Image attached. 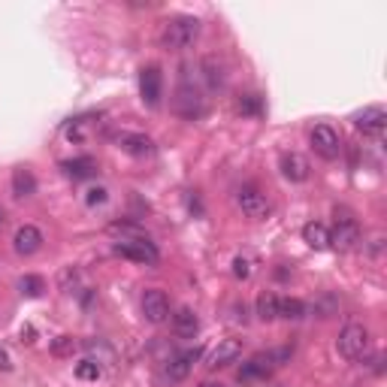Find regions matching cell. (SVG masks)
Masks as SVG:
<instances>
[{
    "instance_id": "cell-21",
    "label": "cell",
    "mask_w": 387,
    "mask_h": 387,
    "mask_svg": "<svg viewBox=\"0 0 387 387\" xmlns=\"http://www.w3.org/2000/svg\"><path fill=\"white\" fill-rule=\"evenodd\" d=\"M64 172L67 176H73V179H91L97 172V164L91 158H76V160H64Z\"/></svg>"
},
{
    "instance_id": "cell-30",
    "label": "cell",
    "mask_w": 387,
    "mask_h": 387,
    "mask_svg": "<svg viewBox=\"0 0 387 387\" xmlns=\"http://www.w3.org/2000/svg\"><path fill=\"white\" fill-rule=\"evenodd\" d=\"M0 369H13V360H9V354H6V348H0Z\"/></svg>"
},
{
    "instance_id": "cell-1",
    "label": "cell",
    "mask_w": 387,
    "mask_h": 387,
    "mask_svg": "<svg viewBox=\"0 0 387 387\" xmlns=\"http://www.w3.org/2000/svg\"><path fill=\"white\" fill-rule=\"evenodd\" d=\"M197 37H200V18H194V15L170 18L164 30H160V43H164V49H170V52H185V49L197 43Z\"/></svg>"
},
{
    "instance_id": "cell-31",
    "label": "cell",
    "mask_w": 387,
    "mask_h": 387,
    "mask_svg": "<svg viewBox=\"0 0 387 387\" xmlns=\"http://www.w3.org/2000/svg\"><path fill=\"white\" fill-rule=\"evenodd\" d=\"M200 387H224V384H215V381H203Z\"/></svg>"
},
{
    "instance_id": "cell-12",
    "label": "cell",
    "mask_w": 387,
    "mask_h": 387,
    "mask_svg": "<svg viewBox=\"0 0 387 387\" xmlns=\"http://www.w3.org/2000/svg\"><path fill=\"white\" fill-rule=\"evenodd\" d=\"M203 97H200V91L188 85V82H182L179 88V94H176V112L179 115H185V118H200L203 115Z\"/></svg>"
},
{
    "instance_id": "cell-15",
    "label": "cell",
    "mask_w": 387,
    "mask_h": 387,
    "mask_svg": "<svg viewBox=\"0 0 387 387\" xmlns=\"http://www.w3.org/2000/svg\"><path fill=\"white\" fill-rule=\"evenodd\" d=\"M281 176L288 182H305V179H309V160H305L300 151H288V155H281Z\"/></svg>"
},
{
    "instance_id": "cell-2",
    "label": "cell",
    "mask_w": 387,
    "mask_h": 387,
    "mask_svg": "<svg viewBox=\"0 0 387 387\" xmlns=\"http://www.w3.org/2000/svg\"><path fill=\"white\" fill-rule=\"evenodd\" d=\"M360 242H363V233H360L357 218L348 209L336 206V227L330 230V246L339 251H354V248H360Z\"/></svg>"
},
{
    "instance_id": "cell-26",
    "label": "cell",
    "mask_w": 387,
    "mask_h": 387,
    "mask_svg": "<svg viewBox=\"0 0 387 387\" xmlns=\"http://www.w3.org/2000/svg\"><path fill=\"white\" fill-rule=\"evenodd\" d=\"M79 348V342L73 339V336H58V339L52 342V354L55 357H67V354H73Z\"/></svg>"
},
{
    "instance_id": "cell-22",
    "label": "cell",
    "mask_w": 387,
    "mask_h": 387,
    "mask_svg": "<svg viewBox=\"0 0 387 387\" xmlns=\"http://www.w3.org/2000/svg\"><path fill=\"white\" fill-rule=\"evenodd\" d=\"M309 315V309H305V303L300 300H291V297H279V318L284 321H300Z\"/></svg>"
},
{
    "instance_id": "cell-23",
    "label": "cell",
    "mask_w": 387,
    "mask_h": 387,
    "mask_svg": "<svg viewBox=\"0 0 387 387\" xmlns=\"http://www.w3.org/2000/svg\"><path fill=\"white\" fill-rule=\"evenodd\" d=\"M258 318L267 321V324L279 318V297H276V293L263 291L260 297H258Z\"/></svg>"
},
{
    "instance_id": "cell-4",
    "label": "cell",
    "mask_w": 387,
    "mask_h": 387,
    "mask_svg": "<svg viewBox=\"0 0 387 387\" xmlns=\"http://www.w3.org/2000/svg\"><path fill=\"white\" fill-rule=\"evenodd\" d=\"M288 357H291L288 348L269 351V354H254L248 363H242V369H239L236 379L239 381H260V379H267V375L272 372V366H279V360H288Z\"/></svg>"
},
{
    "instance_id": "cell-11",
    "label": "cell",
    "mask_w": 387,
    "mask_h": 387,
    "mask_svg": "<svg viewBox=\"0 0 387 387\" xmlns=\"http://www.w3.org/2000/svg\"><path fill=\"white\" fill-rule=\"evenodd\" d=\"M384 125H387L384 106H366L363 112H357V115H354V127L363 130L366 137H381V134H384Z\"/></svg>"
},
{
    "instance_id": "cell-29",
    "label": "cell",
    "mask_w": 387,
    "mask_h": 387,
    "mask_svg": "<svg viewBox=\"0 0 387 387\" xmlns=\"http://www.w3.org/2000/svg\"><path fill=\"white\" fill-rule=\"evenodd\" d=\"M106 203V188H91L88 191V206H100Z\"/></svg>"
},
{
    "instance_id": "cell-28",
    "label": "cell",
    "mask_w": 387,
    "mask_h": 387,
    "mask_svg": "<svg viewBox=\"0 0 387 387\" xmlns=\"http://www.w3.org/2000/svg\"><path fill=\"white\" fill-rule=\"evenodd\" d=\"M233 276H236V279H242V281H246V279L251 276V263H248L246 258H236V260H233Z\"/></svg>"
},
{
    "instance_id": "cell-19",
    "label": "cell",
    "mask_w": 387,
    "mask_h": 387,
    "mask_svg": "<svg viewBox=\"0 0 387 387\" xmlns=\"http://www.w3.org/2000/svg\"><path fill=\"white\" fill-rule=\"evenodd\" d=\"M203 76H206V85H209L212 91H221L224 85H227V73H224V64H221L215 55L203 58Z\"/></svg>"
},
{
    "instance_id": "cell-10",
    "label": "cell",
    "mask_w": 387,
    "mask_h": 387,
    "mask_svg": "<svg viewBox=\"0 0 387 387\" xmlns=\"http://www.w3.org/2000/svg\"><path fill=\"white\" fill-rule=\"evenodd\" d=\"M200 357V351L194 348V351H185V354H176L167 366H164V372H160V379H164L167 384H179V381H185L188 375H191V366L197 363Z\"/></svg>"
},
{
    "instance_id": "cell-7",
    "label": "cell",
    "mask_w": 387,
    "mask_h": 387,
    "mask_svg": "<svg viewBox=\"0 0 387 387\" xmlns=\"http://www.w3.org/2000/svg\"><path fill=\"white\" fill-rule=\"evenodd\" d=\"M236 203H239L242 215H248V218H254V221L267 218L269 212H272L269 200H267V194H260L258 188H251V185H246V188H239V191H236Z\"/></svg>"
},
{
    "instance_id": "cell-16",
    "label": "cell",
    "mask_w": 387,
    "mask_h": 387,
    "mask_svg": "<svg viewBox=\"0 0 387 387\" xmlns=\"http://www.w3.org/2000/svg\"><path fill=\"white\" fill-rule=\"evenodd\" d=\"M118 146H121V151H127V155H134V158L155 155V142L146 134H125V137H118Z\"/></svg>"
},
{
    "instance_id": "cell-20",
    "label": "cell",
    "mask_w": 387,
    "mask_h": 387,
    "mask_svg": "<svg viewBox=\"0 0 387 387\" xmlns=\"http://www.w3.org/2000/svg\"><path fill=\"white\" fill-rule=\"evenodd\" d=\"M13 194L18 200L22 197H34L37 194V179H34V172H30L27 167H18L13 172Z\"/></svg>"
},
{
    "instance_id": "cell-8",
    "label": "cell",
    "mask_w": 387,
    "mask_h": 387,
    "mask_svg": "<svg viewBox=\"0 0 387 387\" xmlns=\"http://www.w3.org/2000/svg\"><path fill=\"white\" fill-rule=\"evenodd\" d=\"M142 315H146L148 324H164L170 321V297L164 291L151 288L142 293Z\"/></svg>"
},
{
    "instance_id": "cell-18",
    "label": "cell",
    "mask_w": 387,
    "mask_h": 387,
    "mask_svg": "<svg viewBox=\"0 0 387 387\" xmlns=\"http://www.w3.org/2000/svg\"><path fill=\"white\" fill-rule=\"evenodd\" d=\"M172 330H176V336H182V339H194L200 330V321H197V315H194V309H179L172 315Z\"/></svg>"
},
{
    "instance_id": "cell-32",
    "label": "cell",
    "mask_w": 387,
    "mask_h": 387,
    "mask_svg": "<svg viewBox=\"0 0 387 387\" xmlns=\"http://www.w3.org/2000/svg\"><path fill=\"white\" fill-rule=\"evenodd\" d=\"M4 221H6V212H4V206H0V227H4Z\"/></svg>"
},
{
    "instance_id": "cell-13",
    "label": "cell",
    "mask_w": 387,
    "mask_h": 387,
    "mask_svg": "<svg viewBox=\"0 0 387 387\" xmlns=\"http://www.w3.org/2000/svg\"><path fill=\"white\" fill-rule=\"evenodd\" d=\"M13 248H15V254H22V258H30V254H37L43 248V233H39L34 224H25V227L15 230Z\"/></svg>"
},
{
    "instance_id": "cell-24",
    "label": "cell",
    "mask_w": 387,
    "mask_h": 387,
    "mask_svg": "<svg viewBox=\"0 0 387 387\" xmlns=\"http://www.w3.org/2000/svg\"><path fill=\"white\" fill-rule=\"evenodd\" d=\"M18 291H22L25 297L37 300V297H43V291H46V281L39 279V276H25L22 281H18Z\"/></svg>"
},
{
    "instance_id": "cell-17",
    "label": "cell",
    "mask_w": 387,
    "mask_h": 387,
    "mask_svg": "<svg viewBox=\"0 0 387 387\" xmlns=\"http://www.w3.org/2000/svg\"><path fill=\"white\" fill-rule=\"evenodd\" d=\"M303 239H305V246L315 248V251H324V248H330V230L324 227L321 221H309L303 227Z\"/></svg>"
},
{
    "instance_id": "cell-6",
    "label": "cell",
    "mask_w": 387,
    "mask_h": 387,
    "mask_svg": "<svg viewBox=\"0 0 387 387\" xmlns=\"http://www.w3.org/2000/svg\"><path fill=\"white\" fill-rule=\"evenodd\" d=\"M115 254L118 258L134 260V263H148V267H155L160 260L158 248L151 246L148 239H121V242H115Z\"/></svg>"
},
{
    "instance_id": "cell-25",
    "label": "cell",
    "mask_w": 387,
    "mask_h": 387,
    "mask_svg": "<svg viewBox=\"0 0 387 387\" xmlns=\"http://www.w3.org/2000/svg\"><path fill=\"white\" fill-rule=\"evenodd\" d=\"M100 363L97 360H82V363H76V379H82V381H97L100 379Z\"/></svg>"
},
{
    "instance_id": "cell-5",
    "label": "cell",
    "mask_w": 387,
    "mask_h": 387,
    "mask_svg": "<svg viewBox=\"0 0 387 387\" xmlns=\"http://www.w3.org/2000/svg\"><path fill=\"white\" fill-rule=\"evenodd\" d=\"M309 142L315 148V155H321L324 160H336L342 151V139H339V130H333L330 125H315Z\"/></svg>"
},
{
    "instance_id": "cell-27",
    "label": "cell",
    "mask_w": 387,
    "mask_h": 387,
    "mask_svg": "<svg viewBox=\"0 0 387 387\" xmlns=\"http://www.w3.org/2000/svg\"><path fill=\"white\" fill-rule=\"evenodd\" d=\"M242 112H248V115H260V97L258 94H248V97H242V103H239Z\"/></svg>"
},
{
    "instance_id": "cell-14",
    "label": "cell",
    "mask_w": 387,
    "mask_h": 387,
    "mask_svg": "<svg viewBox=\"0 0 387 387\" xmlns=\"http://www.w3.org/2000/svg\"><path fill=\"white\" fill-rule=\"evenodd\" d=\"M242 354V342L239 339H224V342H218V348L209 354V369H221V366H230L233 360H236Z\"/></svg>"
},
{
    "instance_id": "cell-3",
    "label": "cell",
    "mask_w": 387,
    "mask_h": 387,
    "mask_svg": "<svg viewBox=\"0 0 387 387\" xmlns=\"http://www.w3.org/2000/svg\"><path fill=\"white\" fill-rule=\"evenodd\" d=\"M369 342H372V336L363 324H348V327L339 333L336 348H339V354L345 360H363L366 354H369Z\"/></svg>"
},
{
    "instance_id": "cell-9",
    "label": "cell",
    "mask_w": 387,
    "mask_h": 387,
    "mask_svg": "<svg viewBox=\"0 0 387 387\" xmlns=\"http://www.w3.org/2000/svg\"><path fill=\"white\" fill-rule=\"evenodd\" d=\"M139 94H142V103H146V106H158L160 103V94H164V79H160L158 67H142Z\"/></svg>"
}]
</instances>
